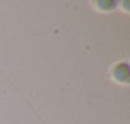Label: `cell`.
<instances>
[{
  "label": "cell",
  "instance_id": "6da1fadb",
  "mask_svg": "<svg viewBox=\"0 0 130 124\" xmlns=\"http://www.w3.org/2000/svg\"><path fill=\"white\" fill-rule=\"evenodd\" d=\"M113 77L120 82H127L129 81V68L126 64L116 65L113 69Z\"/></svg>",
  "mask_w": 130,
  "mask_h": 124
},
{
  "label": "cell",
  "instance_id": "7a4b0ae2",
  "mask_svg": "<svg viewBox=\"0 0 130 124\" xmlns=\"http://www.w3.org/2000/svg\"><path fill=\"white\" fill-rule=\"evenodd\" d=\"M97 4H98V8H101V9H106V10H108V9H113L115 5H116L115 2H98Z\"/></svg>",
  "mask_w": 130,
  "mask_h": 124
}]
</instances>
